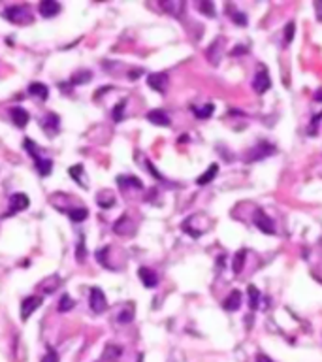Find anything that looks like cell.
<instances>
[{
    "mask_svg": "<svg viewBox=\"0 0 322 362\" xmlns=\"http://www.w3.org/2000/svg\"><path fill=\"white\" fill-rule=\"evenodd\" d=\"M269 87H271V79H269V74L268 70L262 66V68H258L257 74H255V79H253V89L257 91L258 95H262V93H266Z\"/></svg>",
    "mask_w": 322,
    "mask_h": 362,
    "instance_id": "obj_4",
    "label": "cell"
},
{
    "mask_svg": "<svg viewBox=\"0 0 322 362\" xmlns=\"http://www.w3.org/2000/svg\"><path fill=\"white\" fill-rule=\"evenodd\" d=\"M226 10H228V13H230V19L234 23H237V25H247V15L245 13H241V11L236 10V6H232V4H226Z\"/></svg>",
    "mask_w": 322,
    "mask_h": 362,
    "instance_id": "obj_18",
    "label": "cell"
},
{
    "mask_svg": "<svg viewBox=\"0 0 322 362\" xmlns=\"http://www.w3.org/2000/svg\"><path fill=\"white\" fill-rule=\"evenodd\" d=\"M315 100H319V102H322V89H319V91L315 93Z\"/></svg>",
    "mask_w": 322,
    "mask_h": 362,
    "instance_id": "obj_38",
    "label": "cell"
},
{
    "mask_svg": "<svg viewBox=\"0 0 322 362\" xmlns=\"http://www.w3.org/2000/svg\"><path fill=\"white\" fill-rule=\"evenodd\" d=\"M321 119H322V113H319V115H315V117H313L311 127H309V134H311V136L317 134V127H319V121H321Z\"/></svg>",
    "mask_w": 322,
    "mask_h": 362,
    "instance_id": "obj_33",
    "label": "cell"
},
{
    "mask_svg": "<svg viewBox=\"0 0 322 362\" xmlns=\"http://www.w3.org/2000/svg\"><path fill=\"white\" fill-rule=\"evenodd\" d=\"M147 83H149L151 89H155V91H159V93H164V91H166V87H168V75L166 74H149Z\"/></svg>",
    "mask_w": 322,
    "mask_h": 362,
    "instance_id": "obj_11",
    "label": "cell"
},
{
    "mask_svg": "<svg viewBox=\"0 0 322 362\" xmlns=\"http://www.w3.org/2000/svg\"><path fill=\"white\" fill-rule=\"evenodd\" d=\"M25 147L29 149V153L34 157V160H36V170H38V174L40 176H49L51 174V166H53V162L49 159H42V157H38V153L34 151V144L31 142V140H27L25 142Z\"/></svg>",
    "mask_w": 322,
    "mask_h": 362,
    "instance_id": "obj_2",
    "label": "cell"
},
{
    "mask_svg": "<svg viewBox=\"0 0 322 362\" xmlns=\"http://www.w3.org/2000/svg\"><path fill=\"white\" fill-rule=\"evenodd\" d=\"M29 196L27 194H23V192H15V194H11L10 198V213H17V212H23L25 208H29Z\"/></svg>",
    "mask_w": 322,
    "mask_h": 362,
    "instance_id": "obj_8",
    "label": "cell"
},
{
    "mask_svg": "<svg viewBox=\"0 0 322 362\" xmlns=\"http://www.w3.org/2000/svg\"><path fill=\"white\" fill-rule=\"evenodd\" d=\"M213 109H215L213 104H205V106H202V108H198V106L193 108L194 115H196V117H200V119H207L211 113H213Z\"/></svg>",
    "mask_w": 322,
    "mask_h": 362,
    "instance_id": "obj_23",
    "label": "cell"
},
{
    "mask_svg": "<svg viewBox=\"0 0 322 362\" xmlns=\"http://www.w3.org/2000/svg\"><path fill=\"white\" fill-rule=\"evenodd\" d=\"M119 321H121V323H130V321H132V311H129V313L123 311V313L119 315Z\"/></svg>",
    "mask_w": 322,
    "mask_h": 362,
    "instance_id": "obj_35",
    "label": "cell"
},
{
    "mask_svg": "<svg viewBox=\"0 0 322 362\" xmlns=\"http://www.w3.org/2000/svg\"><path fill=\"white\" fill-rule=\"evenodd\" d=\"M29 93L32 96H38V98L45 100V98L49 96V89H47V85H43V83H31Z\"/></svg>",
    "mask_w": 322,
    "mask_h": 362,
    "instance_id": "obj_20",
    "label": "cell"
},
{
    "mask_svg": "<svg viewBox=\"0 0 322 362\" xmlns=\"http://www.w3.org/2000/svg\"><path fill=\"white\" fill-rule=\"evenodd\" d=\"M113 204H115V198L109 191H102L98 194V206L100 208H111Z\"/></svg>",
    "mask_w": 322,
    "mask_h": 362,
    "instance_id": "obj_22",
    "label": "cell"
},
{
    "mask_svg": "<svg viewBox=\"0 0 322 362\" xmlns=\"http://www.w3.org/2000/svg\"><path fill=\"white\" fill-rule=\"evenodd\" d=\"M125 104H127V100H121L117 106H115V109H113V119L115 121H123V109H125Z\"/></svg>",
    "mask_w": 322,
    "mask_h": 362,
    "instance_id": "obj_31",
    "label": "cell"
},
{
    "mask_svg": "<svg viewBox=\"0 0 322 362\" xmlns=\"http://www.w3.org/2000/svg\"><path fill=\"white\" fill-rule=\"evenodd\" d=\"M273 151L275 147L271 145V144H258L255 149H251V153L247 155V160L249 162H255V160H260V159H266L269 155H273Z\"/></svg>",
    "mask_w": 322,
    "mask_h": 362,
    "instance_id": "obj_7",
    "label": "cell"
},
{
    "mask_svg": "<svg viewBox=\"0 0 322 362\" xmlns=\"http://www.w3.org/2000/svg\"><path fill=\"white\" fill-rule=\"evenodd\" d=\"M81 172H83V166H81V164H75V166H72V168H70V174H72V176L75 178L77 185H79V187H87L85 183L81 181V178H79V176H81Z\"/></svg>",
    "mask_w": 322,
    "mask_h": 362,
    "instance_id": "obj_29",
    "label": "cell"
},
{
    "mask_svg": "<svg viewBox=\"0 0 322 362\" xmlns=\"http://www.w3.org/2000/svg\"><path fill=\"white\" fill-rule=\"evenodd\" d=\"M161 6H162V10L168 11V13H170V15H173V17H181L183 8H185V4H183V2H179V0H172V2H162Z\"/></svg>",
    "mask_w": 322,
    "mask_h": 362,
    "instance_id": "obj_16",
    "label": "cell"
},
{
    "mask_svg": "<svg viewBox=\"0 0 322 362\" xmlns=\"http://www.w3.org/2000/svg\"><path fill=\"white\" fill-rule=\"evenodd\" d=\"M217 174H219V164H209L207 172H205V174H202V176L196 180V183H198V185H207V183L213 180Z\"/></svg>",
    "mask_w": 322,
    "mask_h": 362,
    "instance_id": "obj_19",
    "label": "cell"
},
{
    "mask_svg": "<svg viewBox=\"0 0 322 362\" xmlns=\"http://www.w3.org/2000/svg\"><path fill=\"white\" fill-rule=\"evenodd\" d=\"M225 309L226 311H237L239 306H241V292L239 290H232L225 300Z\"/></svg>",
    "mask_w": 322,
    "mask_h": 362,
    "instance_id": "obj_15",
    "label": "cell"
},
{
    "mask_svg": "<svg viewBox=\"0 0 322 362\" xmlns=\"http://www.w3.org/2000/svg\"><path fill=\"white\" fill-rule=\"evenodd\" d=\"M11 121L15 123V127L19 128H25L29 125V121H31V115H29V111L21 106H15L11 109Z\"/></svg>",
    "mask_w": 322,
    "mask_h": 362,
    "instance_id": "obj_9",
    "label": "cell"
},
{
    "mask_svg": "<svg viewBox=\"0 0 322 362\" xmlns=\"http://www.w3.org/2000/svg\"><path fill=\"white\" fill-rule=\"evenodd\" d=\"M147 119H149L153 125H159V127H170V117L162 111V109H153L147 113Z\"/></svg>",
    "mask_w": 322,
    "mask_h": 362,
    "instance_id": "obj_14",
    "label": "cell"
},
{
    "mask_svg": "<svg viewBox=\"0 0 322 362\" xmlns=\"http://www.w3.org/2000/svg\"><path fill=\"white\" fill-rule=\"evenodd\" d=\"M253 221H255V224L258 226V230H262L264 234H275V223L269 219V215L266 212L258 210V212L255 213V217H253Z\"/></svg>",
    "mask_w": 322,
    "mask_h": 362,
    "instance_id": "obj_5",
    "label": "cell"
},
{
    "mask_svg": "<svg viewBox=\"0 0 322 362\" xmlns=\"http://www.w3.org/2000/svg\"><path fill=\"white\" fill-rule=\"evenodd\" d=\"M59 11H61V4L55 0H43L40 4V13L43 17H55Z\"/></svg>",
    "mask_w": 322,
    "mask_h": 362,
    "instance_id": "obj_13",
    "label": "cell"
},
{
    "mask_svg": "<svg viewBox=\"0 0 322 362\" xmlns=\"http://www.w3.org/2000/svg\"><path fill=\"white\" fill-rule=\"evenodd\" d=\"M42 362H59V357H57V353H55L53 349H49L47 355L42 359Z\"/></svg>",
    "mask_w": 322,
    "mask_h": 362,
    "instance_id": "obj_34",
    "label": "cell"
},
{
    "mask_svg": "<svg viewBox=\"0 0 322 362\" xmlns=\"http://www.w3.org/2000/svg\"><path fill=\"white\" fill-rule=\"evenodd\" d=\"M68 215H70V219L74 223H81V221H85L87 217H89V212H87L85 208H77V210H70Z\"/></svg>",
    "mask_w": 322,
    "mask_h": 362,
    "instance_id": "obj_24",
    "label": "cell"
},
{
    "mask_svg": "<svg viewBox=\"0 0 322 362\" xmlns=\"http://www.w3.org/2000/svg\"><path fill=\"white\" fill-rule=\"evenodd\" d=\"M243 262H245V251L241 249V251H237L236 256H234V272L236 274H239L241 272V268H243Z\"/></svg>",
    "mask_w": 322,
    "mask_h": 362,
    "instance_id": "obj_27",
    "label": "cell"
},
{
    "mask_svg": "<svg viewBox=\"0 0 322 362\" xmlns=\"http://www.w3.org/2000/svg\"><path fill=\"white\" fill-rule=\"evenodd\" d=\"M89 306L95 313H104L107 308V300L102 292V289L93 287L91 289V300H89Z\"/></svg>",
    "mask_w": 322,
    "mask_h": 362,
    "instance_id": "obj_3",
    "label": "cell"
},
{
    "mask_svg": "<svg viewBox=\"0 0 322 362\" xmlns=\"http://www.w3.org/2000/svg\"><path fill=\"white\" fill-rule=\"evenodd\" d=\"M4 17L10 23H15V25H27V23L32 21L31 10L27 6H10V8L4 10Z\"/></svg>",
    "mask_w": 322,
    "mask_h": 362,
    "instance_id": "obj_1",
    "label": "cell"
},
{
    "mask_svg": "<svg viewBox=\"0 0 322 362\" xmlns=\"http://www.w3.org/2000/svg\"><path fill=\"white\" fill-rule=\"evenodd\" d=\"M198 8H200V11H205V15H207V17H213L215 15L213 4H211V2H200V4H198Z\"/></svg>",
    "mask_w": 322,
    "mask_h": 362,
    "instance_id": "obj_30",
    "label": "cell"
},
{
    "mask_svg": "<svg viewBox=\"0 0 322 362\" xmlns=\"http://www.w3.org/2000/svg\"><path fill=\"white\" fill-rule=\"evenodd\" d=\"M59 125H61V119H59V115L57 113H49L47 117L42 121V127L43 130L53 138L55 134H57V130H59Z\"/></svg>",
    "mask_w": 322,
    "mask_h": 362,
    "instance_id": "obj_12",
    "label": "cell"
},
{
    "mask_svg": "<svg viewBox=\"0 0 322 362\" xmlns=\"http://www.w3.org/2000/svg\"><path fill=\"white\" fill-rule=\"evenodd\" d=\"M317 10H319V19L322 21V4H321V2L317 4Z\"/></svg>",
    "mask_w": 322,
    "mask_h": 362,
    "instance_id": "obj_39",
    "label": "cell"
},
{
    "mask_svg": "<svg viewBox=\"0 0 322 362\" xmlns=\"http://www.w3.org/2000/svg\"><path fill=\"white\" fill-rule=\"evenodd\" d=\"M249 296H251V300H249L251 308L257 309L258 306H260V302H262V296H260V292H258V289L255 287V285H251V287H249Z\"/></svg>",
    "mask_w": 322,
    "mask_h": 362,
    "instance_id": "obj_25",
    "label": "cell"
},
{
    "mask_svg": "<svg viewBox=\"0 0 322 362\" xmlns=\"http://www.w3.org/2000/svg\"><path fill=\"white\" fill-rule=\"evenodd\" d=\"M257 362H273V361L269 359L268 355H262V353H258V355H257Z\"/></svg>",
    "mask_w": 322,
    "mask_h": 362,
    "instance_id": "obj_36",
    "label": "cell"
},
{
    "mask_svg": "<svg viewBox=\"0 0 322 362\" xmlns=\"http://www.w3.org/2000/svg\"><path fill=\"white\" fill-rule=\"evenodd\" d=\"M117 183L123 187V189H127V187H136V189H141L143 185H141V181L138 178H132V176H121L117 178Z\"/></svg>",
    "mask_w": 322,
    "mask_h": 362,
    "instance_id": "obj_21",
    "label": "cell"
},
{
    "mask_svg": "<svg viewBox=\"0 0 322 362\" xmlns=\"http://www.w3.org/2000/svg\"><path fill=\"white\" fill-rule=\"evenodd\" d=\"M138 276H140L141 283L145 285L147 289H155L157 285H159V276L151 270V268H140V272H138Z\"/></svg>",
    "mask_w": 322,
    "mask_h": 362,
    "instance_id": "obj_10",
    "label": "cell"
},
{
    "mask_svg": "<svg viewBox=\"0 0 322 362\" xmlns=\"http://www.w3.org/2000/svg\"><path fill=\"white\" fill-rule=\"evenodd\" d=\"M121 347L117 345H107L104 349V355H102V362H117L119 357H121Z\"/></svg>",
    "mask_w": 322,
    "mask_h": 362,
    "instance_id": "obj_17",
    "label": "cell"
},
{
    "mask_svg": "<svg viewBox=\"0 0 322 362\" xmlns=\"http://www.w3.org/2000/svg\"><path fill=\"white\" fill-rule=\"evenodd\" d=\"M138 74H141V70H134V72H130V79H138V77H140Z\"/></svg>",
    "mask_w": 322,
    "mask_h": 362,
    "instance_id": "obj_37",
    "label": "cell"
},
{
    "mask_svg": "<svg viewBox=\"0 0 322 362\" xmlns=\"http://www.w3.org/2000/svg\"><path fill=\"white\" fill-rule=\"evenodd\" d=\"M292 38H294V23H289L285 29V43H290Z\"/></svg>",
    "mask_w": 322,
    "mask_h": 362,
    "instance_id": "obj_32",
    "label": "cell"
},
{
    "mask_svg": "<svg viewBox=\"0 0 322 362\" xmlns=\"http://www.w3.org/2000/svg\"><path fill=\"white\" fill-rule=\"evenodd\" d=\"M91 77H93V74H91L89 70H83V72H77V74L72 77V83H75V85L87 83V81H91Z\"/></svg>",
    "mask_w": 322,
    "mask_h": 362,
    "instance_id": "obj_26",
    "label": "cell"
},
{
    "mask_svg": "<svg viewBox=\"0 0 322 362\" xmlns=\"http://www.w3.org/2000/svg\"><path fill=\"white\" fill-rule=\"evenodd\" d=\"M42 306V296H29L21 302V319L27 321L36 309Z\"/></svg>",
    "mask_w": 322,
    "mask_h": 362,
    "instance_id": "obj_6",
    "label": "cell"
},
{
    "mask_svg": "<svg viewBox=\"0 0 322 362\" xmlns=\"http://www.w3.org/2000/svg\"><path fill=\"white\" fill-rule=\"evenodd\" d=\"M74 308V300L70 298L68 294H63V298L59 302V311H70Z\"/></svg>",
    "mask_w": 322,
    "mask_h": 362,
    "instance_id": "obj_28",
    "label": "cell"
}]
</instances>
